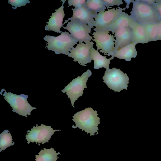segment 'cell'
<instances>
[{
	"label": "cell",
	"instance_id": "12",
	"mask_svg": "<svg viewBox=\"0 0 161 161\" xmlns=\"http://www.w3.org/2000/svg\"><path fill=\"white\" fill-rule=\"evenodd\" d=\"M73 14L71 18L65 20L63 25L67 22L69 20H75L80 22L86 23L93 27L95 21L94 18L97 14L89 10L85 6L72 8Z\"/></svg>",
	"mask_w": 161,
	"mask_h": 161
},
{
	"label": "cell",
	"instance_id": "3",
	"mask_svg": "<svg viewBox=\"0 0 161 161\" xmlns=\"http://www.w3.org/2000/svg\"><path fill=\"white\" fill-rule=\"evenodd\" d=\"M43 39L47 42L46 47L48 50L53 51L57 54H63L68 56L69 51L74 47L75 45L78 44V42L66 31L57 36L46 35Z\"/></svg>",
	"mask_w": 161,
	"mask_h": 161
},
{
	"label": "cell",
	"instance_id": "13",
	"mask_svg": "<svg viewBox=\"0 0 161 161\" xmlns=\"http://www.w3.org/2000/svg\"><path fill=\"white\" fill-rule=\"evenodd\" d=\"M62 6L57 9H55V12L52 13L49 21L47 23V24L45 26V31H52L56 33H62L60 29L63 27V21L65 15L63 5L66 0H62Z\"/></svg>",
	"mask_w": 161,
	"mask_h": 161
},
{
	"label": "cell",
	"instance_id": "27",
	"mask_svg": "<svg viewBox=\"0 0 161 161\" xmlns=\"http://www.w3.org/2000/svg\"><path fill=\"white\" fill-rule=\"evenodd\" d=\"M158 30L156 41L161 40V21L158 23Z\"/></svg>",
	"mask_w": 161,
	"mask_h": 161
},
{
	"label": "cell",
	"instance_id": "6",
	"mask_svg": "<svg viewBox=\"0 0 161 161\" xmlns=\"http://www.w3.org/2000/svg\"><path fill=\"white\" fill-rule=\"evenodd\" d=\"M3 96L5 100L12 108V111L22 116L27 117V115L31 114V112L36 108L32 107L28 102L27 95L22 94L19 95L5 91Z\"/></svg>",
	"mask_w": 161,
	"mask_h": 161
},
{
	"label": "cell",
	"instance_id": "18",
	"mask_svg": "<svg viewBox=\"0 0 161 161\" xmlns=\"http://www.w3.org/2000/svg\"><path fill=\"white\" fill-rule=\"evenodd\" d=\"M131 19L130 15L125 12H123L105 29L109 32H112L113 34L118 29L129 26Z\"/></svg>",
	"mask_w": 161,
	"mask_h": 161
},
{
	"label": "cell",
	"instance_id": "1",
	"mask_svg": "<svg viewBox=\"0 0 161 161\" xmlns=\"http://www.w3.org/2000/svg\"><path fill=\"white\" fill-rule=\"evenodd\" d=\"M131 19L142 25L158 23L161 21L160 14L152 0H132Z\"/></svg>",
	"mask_w": 161,
	"mask_h": 161
},
{
	"label": "cell",
	"instance_id": "17",
	"mask_svg": "<svg viewBox=\"0 0 161 161\" xmlns=\"http://www.w3.org/2000/svg\"><path fill=\"white\" fill-rule=\"evenodd\" d=\"M91 54L92 59L94 61L93 68L95 69L102 68H104L106 69H109L110 61L114 57L112 56L110 58L108 59L106 56L102 55L97 50L93 47L91 50Z\"/></svg>",
	"mask_w": 161,
	"mask_h": 161
},
{
	"label": "cell",
	"instance_id": "8",
	"mask_svg": "<svg viewBox=\"0 0 161 161\" xmlns=\"http://www.w3.org/2000/svg\"><path fill=\"white\" fill-rule=\"evenodd\" d=\"M63 27L68 30L71 36L79 43H88L93 39L89 33H91V28L93 27L86 24L73 20L68 22L66 27Z\"/></svg>",
	"mask_w": 161,
	"mask_h": 161
},
{
	"label": "cell",
	"instance_id": "15",
	"mask_svg": "<svg viewBox=\"0 0 161 161\" xmlns=\"http://www.w3.org/2000/svg\"><path fill=\"white\" fill-rule=\"evenodd\" d=\"M129 26L132 30V42L137 44L147 43L148 42L143 25L137 23L132 19Z\"/></svg>",
	"mask_w": 161,
	"mask_h": 161
},
{
	"label": "cell",
	"instance_id": "25",
	"mask_svg": "<svg viewBox=\"0 0 161 161\" xmlns=\"http://www.w3.org/2000/svg\"><path fill=\"white\" fill-rule=\"evenodd\" d=\"M69 6L68 7L73 6L75 8L80 7L85 5L86 0H70L68 1Z\"/></svg>",
	"mask_w": 161,
	"mask_h": 161
},
{
	"label": "cell",
	"instance_id": "5",
	"mask_svg": "<svg viewBox=\"0 0 161 161\" xmlns=\"http://www.w3.org/2000/svg\"><path fill=\"white\" fill-rule=\"evenodd\" d=\"M92 74L91 70L87 69L80 76H78L74 79L64 89L61 90L63 93L66 92L73 108L75 107L74 106L75 101L79 97L82 96L84 89L87 87L86 82Z\"/></svg>",
	"mask_w": 161,
	"mask_h": 161
},
{
	"label": "cell",
	"instance_id": "7",
	"mask_svg": "<svg viewBox=\"0 0 161 161\" xmlns=\"http://www.w3.org/2000/svg\"><path fill=\"white\" fill-rule=\"evenodd\" d=\"M93 30L95 32L92 35L94 39L92 40L96 43L97 50H100V52L104 53L105 55L113 56L116 51L114 37L106 29Z\"/></svg>",
	"mask_w": 161,
	"mask_h": 161
},
{
	"label": "cell",
	"instance_id": "26",
	"mask_svg": "<svg viewBox=\"0 0 161 161\" xmlns=\"http://www.w3.org/2000/svg\"><path fill=\"white\" fill-rule=\"evenodd\" d=\"M152 3L158 10L161 17V0H152Z\"/></svg>",
	"mask_w": 161,
	"mask_h": 161
},
{
	"label": "cell",
	"instance_id": "14",
	"mask_svg": "<svg viewBox=\"0 0 161 161\" xmlns=\"http://www.w3.org/2000/svg\"><path fill=\"white\" fill-rule=\"evenodd\" d=\"M113 34H114V37L115 38L114 44L115 51L132 42V30L130 26L118 29Z\"/></svg>",
	"mask_w": 161,
	"mask_h": 161
},
{
	"label": "cell",
	"instance_id": "28",
	"mask_svg": "<svg viewBox=\"0 0 161 161\" xmlns=\"http://www.w3.org/2000/svg\"><path fill=\"white\" fill-rule=\"evenodd\" d=\"M124 1L126 2V3H127V5L126 8H129V5L130 4V3H132V0H124Z\"/></svg>",
	"mask_w": 161,
	"mask_h": 161
},
{
	"label": "cell",
	"instance_id": "19",
	"mask_svg": "<svg viewBox=\"0 0 161 161\" xmlns=\"http://www.w3.org/2000/svg\"><path fill=\"white\" fill-rule=\"evenodd\" d=\"M60 154L59 152L56 153L53 148H44L35 156V161H56L58 157L57 155Z\"/></svg>",
	"mask_w": 161,
	"mask_h": 161
},
{
	"label": "cell",
	"instance_id": "2",
	"mask_svg": "<svg viewBox=\"0 0 161 161\" xmlns=\"http://www.w3.org/2000/svg\"><path fill=\"white\" fill-rule=\"evenodd\" d=\"M96 110L94 111L92 108L89 107L75 113L72 120L75 122V126H72L73 128H79L84 131L90 136L98 134V127L100 123V118L97 116Z\"/></svg>",
	"mask_w": 161,
	"mask_h": 161
},
{
	"label": "cell",
	"instance_id": "22",
	"mask_svg": "<svg viewBox=\"0 0 161 161\" xmlns=\"http://www.w3.org/2000/svg\"><path fill=\"white\" fill-rule=\"evenodd\" d=\"M143 25L148 42L156 41L158 30V23Z\"/></svg>",
	"mask_w": 161,
	"mask_h": 161
},
{
	"label": "cell",
	"instance_id": "23",
	"mask_svg": "<svg viewBox=\"0 0 161 161\" xmlns=\"http://www.w3.org/2000/svg\"><path fill=\"white\" fill-rule=\"evenodd\" d=\"M8 3H10L14 7L12 8L16 9L17 7H20L21 6H25L27 3H29L30 2L28 0H9Z\"/></svg>",
	"mask_w": 161,
	"mask_h": 161
},
{
	"label": "cell",
	"instance_id": "11",
	"mask_svg": "<svg viewBox=\"0 0 161 161\" xmlns=\"http://www.w3.org/2000/svg\"><path fill=\"white\" fill-rule=\"evenodd\" d=\"M92 42L88 43H79L75 47L71 49L68 56L74 59V61L78 62L81 65L86 66L87 64L92 62L91 50L93 48Z\"/></svg>",
	"mask_w": 161,
	"mask_h": 161
},
{
	"label": "cell",
	"instance_id": "9",
	"mask_svg": "<svg viewBox=\"0 0 161 161\" xmlns=\"http://www.w3.org/2000/svg\"><path fill=\"white\" fill-rule=\"evenodd\" d=\"M61 130H54L50 126H46L42 124L40 126H34L31 128V130H27V134L26 135L25 139L27 143L30 142H35L36 144H44L48 142L51 138L52 136L56 131Z\"/></svg>",
	"mask_w": 161,
	"mask_h": 161
},
{
	"label": "cell",
	"instance_id": "24",
	"mask_svg": "<svg viewBox=\"0 0 161 161\" xmlns=\"http://www.w3.org/2000/svg\"><path fill=\"white\" fill-rule=\"evenodd\" d=\"M105 6L107 9L112 8L114 6L119 7L120 5L123 3L122 0H103Z\"/></svg>",
	"mask_w": 161,
	"mask_h": 161
},
{
	"label": "cell",
	"instance_id": "21",
	"mask_svg": "<svg viewBox=\"0 0 161 161\" xmlns=\"http://www.w3.org/2000/svg\"><path fill=\"white\" fill-rule=\"evenodd\" d=\"M12 137L9 131L5 130L0 134V152L4 150L8 147L13 145Z\"/></svg>",
	"mask_w": 161,
	"mask_h": 161
},
{
	"label": "cell",
	"instance_id": "20",
	"mask_svg": "<svg viewBox=\"0 0 161 161\" xmlns=\"http://www.w3.org/2000/svg\"><path fill=\"white\" fill-rule=\"evenodd\" d=\"M85 6L96 14L100 11H105L106 7L103 0H87Z\"/></svg>",
	"mask_w": 161,
	"mask_h": 161
},
{
	"label": "cell",
	"instance_id": "10",
	"mask_svg": "<svg viewBox=\"0 0 161 161\" xmlns=\"http://www.w3.org/2000/svg\"><path fill=\"white\" fill-rule=\"evenodd\" d=\"M126 8L118 7L116 9L113 8L107 11L99 12L94 17L95 21L93 30H104L109 26Z\"/></svg>",
	"mask_w": 161,
	"mask_h": 161
},
{
	"label": "cell",
	"instance_id": "4",
	"mask_svg": "<svg viewBox=\"0 0 161 161\" xmlns=\"http://www.w3.org/2000/svg\"><path fill=\"white\" fill-rule=\"evenodd\" d=\"M104 82L110 89L115 92L127 90L129 79L126 73L120 69L113 68L107 69L103 77Z\"/></svg>",
	"mask_w": 161,
	"mask_h": 161
},
{
	"label": "cell",
	"instance_id": "16",
	"mask_svg": "<svg viewBox=\"0 0 161 161\" xmlns=\"http://www.w3.org/2000/svg\"><path fill=\"white\" fill-rule=\"evenodd\" d=\"M136 44L131 42L115 51L113 56L120 59H124L126 61H130L132 58H135L137 55L136 48Z\"/></svg>",
	"mask_w": 161,
	"mask_h": 161
}]
</instances>
